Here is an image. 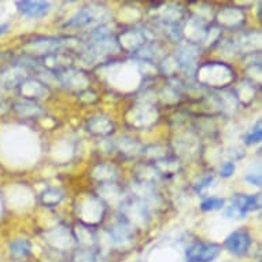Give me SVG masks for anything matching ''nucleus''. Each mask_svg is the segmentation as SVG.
<instances>
[{
    "label": "nucleus",
    "instance_id": "f8f14e48",
    "mask_svg": "<svg viewBox=\"0 0 262 262\" xmlns=\"http://www.w3.org/2000/svg\"><path fill=\"white\" fill-rule=\"evenodd\" d=\"M74 262H102V257L98 251H91V250H84L77 253Z\"/></svg>",
    "mask_w": 262,
    "mask_h": 262
},
{
    "label": "nucleus",
    "instance_id": "0eeeda50",
    "mask_svg": "<svg viewBox=\"0 0 262 262\" xmlns=\"http://www.w3.org/2000/svg\"><path fill=\"white\" fill-rule=\"evenodd\" d=\"M96 22V14L92 7H84L70 19L66 25L73 26V28H82V26L91 25Z\"/></svg>",
    "mask_w": 262,
    "mask_h": 262
},
{
    "label": "nucleus",
    "instance_id": "4468645a",
    "mask_svg": "<svg viewBox=\"0 0 262 262\" xmlns=\"http://www.w3.org/2000/svg\"><path fill=\"white\" fill-rule=\"evenodd\" d=\"M213 180H214V174H211V173L210 174L203 176L202 179H201V180H199L198 183L195 184V187H193V188H195V192L201 193L203 189L209 188V187L211 185V183H213Z\"/></svg>",
    "mask_w": 262,
    "mask_h": 262
},
{
    "label": "nucleus",
    "instance_id": "6e6552de",
    "mask_svg": "<svg viewBox=\"0 0 262 262\" xmlns=\"http://www.w3.org/2000/svg\"><path fill=\"white\" fill-rule=\"evenodd\" d=\"M113 121H110L107 117H95L88 122V130H91L94 135H108L113 132Z\"/></svg>",
    "mask_w": 262,
    "mask_h": 262
},
{
    "label": "nucleus",
    "instance_id": "423d86ee",
    "mask_svg": "<svg viewBox=\"0 0 262 262\" xmlns=\"http://www.w3.org/2000/svg\"><path fill=\"white\" fill-rule=\"evenodd\" d=\"M108 232H110V236H112L113 241L117 242V243H124V242H128L132 237L134 228H132V224L124 219L117 221L114 225H112Z\"/></svg>",
    "mask_w": 262,
    "mask_h": 262
},
{
    "label": "nucleus",
    "instance_id": "39448f33",
    "mask_svg": "<svg viewBox=\"0 0 262 262\" xmlns=\"http://www.w3.org/2000/svg\"><path fill=\"white\" fill-rule=\"evenodd\" d=\"M17 10L28 18H43L50 13L51 5L48 2H29L22 0L15 3Z\"/></svg>",
    "mask_w": 262,
    "mask_h": 262
},
{
    "label": "nucleus",
    "instance_id": "f3484780",
    "mask_svg": "<svg viewBox=\"0 0 262 262\" xmlns=\"http://www.w3.org/2000/svg\"><path fill=\"white\" fill-rule=\"evenodd\" d=\"M10 30V25L9 24H6V22H3V24H0V37L2 36H5L7 32Z\"/></svg>",
    "mask_w": 262,
    "mask_h": 262
},
{
    "label": "nucleus",
    "instance_id": "9d476101",
    "mask_svg": "<svg viewBox=\"0 0 262 262\" xmlns=\"http://www.w3.org/2000/svg\"><path fill=\"white\" fill-rule=\"evenodd\" d=\"M63 192L58 188H48L41 193V203L48 207H54L59 205L63 199Z\"/></svg>",
    "mask_w": 262,
    "mask_h": 262
},
{
    "label": "nucleus",
    "instance_id": "20e7f679",
    "mask_svg": "<svg viewBox=\"0 0 262 262\" xmlns=\"http://www.w3.org/2000/svg\"><path fill=\"white\" fill-rule=\"evenodd\" d=\"M253 245V237L247 229H236L229 233L224 242L225 249L236 257H243L249 253L250 247Z\"/></svg>",
    "mask_w": 262,
    "mask_h": 262
},
{
    "label": "nucleus",
    "instance_id": "f03ea898",
    "mask_svg": "<svg viewBox=\"0 0 262 262\" xmlns=\"http://www.w3.org/2000/svg\"><path fill=\"white\" fill-rule=\"evenodd\" d=\"M259 209V195H245L236 193L232 198L231 206L225 210V215L229 219H245L250 211Z\"/></svg>",
    "mask_w": 262,
    "mask_h": 262
},
{
    "label": "nucleus",
    "instance_id": "ddd939ff",
    "mask_svg": "<svg viewBox=\"0 0 262 262\" xmlns=\"http://www.w3.org/2000/svg\"><path fill=\"white\" fill-rule=\"evenodd\" d=\"M262 139V129H261V121H258L257 125L254 126L249 134L246 135L245 142L246 144H257L261 142Z\"/></svg>",
    "mask_w": 262,
    "mask_h": 262
},
{
    "label": "nucleus",
    "instance_id": "f257e3e1",
    "mask_svg": "<svg viewBox=\"0 0 262 262\" xmlns=\"http://www.w3.org/2000/svg\"><path fill=\"white\" fill-rule=\"evenodd\" d=\"M233 70L224 63H217V62H211V63L202 64L198 70V78L203 84L213 86H224L229 84L232 80L225 77H220L219 74H231Z\"/></svg>",
    "mask_w": 262,
    "mask_h": 262
},
{
    "label": "nucleus",
    "instance_id": "2eb2a0df",
    "mask_svg": "<svg viewBox=\"0 0 262 262\" xmlns=\"http://www.w3.org/2000/svg\"><path fill=\"white\" fill-rule=\"evenodd\" d=\"M235 169H236L235 163H233L232 161H228V162L223 163V166L220 169V174H221V177H224V179H229V177L233 176Z\"/></svg>",
    "mask_w": 262,
    "mask_h": 262
},
{
    "label": "nucleus",
    "instance_id": "7ed1b4c3",
    "mask_svg": "<svg viewBox=\"0 0 262 262\" xmlns=\"http://www.w3.org/2000/svg\"><path fill=\"white\" fill-rule=\"evenodd\" d=\"M221 253V246L213 242H196L187 249L188 262H213Z\"/></svg>",
    "mask_w": 262,
    "mask_h": 262
},
{
    "label": "nucleus",
    "instance_id": "dca6fc26",
    "mask_svg": "<svg viewBox=\"0 0 262 262\" xmlns=\"http://www.w3.org/2000/svg\"><path fill=\"white\" fill-rule=\"evenodd\" d=\"M246 180L249 181L250 184L257 185L259 187L261 185V173H259V169H258L257 172H247L246 173Z\"/></svg>",
    "mask_w": 262,
    "mask_h": 262
},
{
    "label": "nucleus",
    "instance_id": "1a4fd4ad",
    "mask_svg": "<svg viewBox=\"0 0 262 262\" xmlns=\"http://www.w3.org/2000/svg\"><path fill=\"white\" fill-rule=\"evenodd\" d=\"M9 250L14 257L24 258L28 257L32 253V246H30V242L26 241V239H14L10 243Z\"/></svg>",
    "mask_w": 262,
    "mask_h": 262
},
{
    "label": "nucleus",
    "instance_id": "9b49d317",
    "mask_svg": "<svg viewBox=\"0 0 262 262\" xmlns=\"http://www.w3.org/2000/svg\"><path fill=\"white\" fill-rule=\"evenodd\" d=\"M225 205V199L219 198V196H209L201 203V209L203 211H214L223 209Z\"/></svg>",
    "mask_w": 262,
    "mask_h": 262
}]
</instances>
